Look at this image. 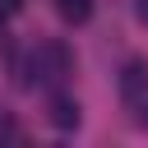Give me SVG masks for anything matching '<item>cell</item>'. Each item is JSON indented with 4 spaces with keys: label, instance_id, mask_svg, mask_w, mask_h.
Segmentation results:
<instances>
[{
    "label": "cell",
    "instance_id": "2",
    "mask_svg": "<svg viewBox=\"0 0 148 148\" xmlns=\"http://www.w3.org/2000/svg\"><path fill=\"white\" fill-rule=\"evenodd\" d=\"M120 97H125V106L148 125V69L134 60V65H125V74H120Z\"/></svg>",
    "mask_w": 148,
    "mask_h": 148
},
{
    "label": "cell",
    "instance_id": "4",
    "mask_svg": "<svg viewBox=\"0 0 148 148\" xmlns=\"http://www.w3.org/2000/svg\"><path fill=\"white\" fill-rule=\"evenodd\" d=\"M56 14L65 23H88L92 18V0H56Z\"/></svg>",
    "mask_w": 148,
    "mask_h": 148
},
{
    "label": "cell",
    "instance_id": "6",
    "mask_svg": "<svg viewBox=\"0 0 148 148\" xmlns=\"http://www.w3.org/2000/svg\"><path fill=\"white\" fill-rule=\"evenodd\" d=\"M134 14H139V23H148V0H139V5H134Z\"/></svg>",
    "mask_w": 148,
    "mask_h": 148
},
{
    "label": "cell",
    "instance_id": "3",
    "mask_svg": "<svg viewBox=\"0 0 148 148\" xmlns=\"http://www.w3.org/2000/svg\"><path fill=\"white\" fill-rule=\"evenodd\" d=\"M51 125H56V130H74V125H79V102L65 97V92H56V97H51Z\"/></svg>",
    "mask_w": 148,
    "mask_h": 148
},
{
    "label": "cell",
    "instance_id": "5",
    "mask_svg": "<svg viewBox=\"0 0 148 148\" xmlns=\"http://www.w3.org/2000/svg\"><path fill=\"white\" fill-rule=\"evenodd\" d=\"M18 5H23V0H0V23H5V18H14V14H18Z\"/></svg>",
    "mask_w": 148,
    "mask_h": 148
},
{
    "label": "cell",
    "instance_id": "1",
    "mask_svg": "<svg viewBox=\"0 0 148 148\" xmlns=\"http://www.w3.org/2000/svg\"><path fill=\"white\" fill-rule=\"evenodd\" d=\"M74 74V56L65 42H37V51L28 56V79L23 83H42V88H60L65 79Z\"/></svg>",
    "mask_w": 148,
    "mask_h": 148
}]
</instances>
